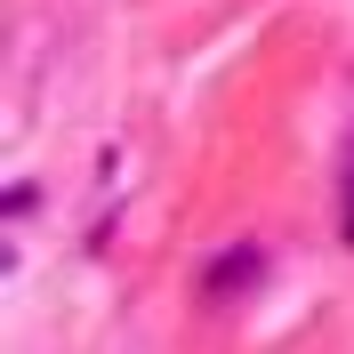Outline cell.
Wrapping results in <instances>:
<instances>
[{"instance_id":"obj_1","label":"cell","mask_w":354,"mask_h":354,"mask_svg":"<svg viewBox=\"0 0 354 354\" xmlns=\"http://www.w3.org/2000/svg\"><path fill=\"white\" fill-rule=\"evenodd\" d=\"M346 234H354V201H346Z\"/></svg>"}]
</instances>
